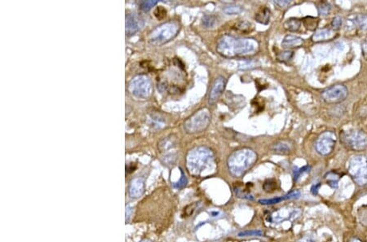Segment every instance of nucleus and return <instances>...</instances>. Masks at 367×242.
I'll return each mask as SVG.
<instances>
[{
  "label": "nucleus",
  "instance_id": "41",
  "mask_svg": "<svg viewBox=\"0 0 367 242\" xmlns=\"http://www.w3.org/2000/svg\"><path fill=\"white\" fill-rule=\"evenodd\" d=\"M320 184H318V185H314L311 189L312 193H314V195H315V194H317V193H318V189H319V188H320Z\"/></svg>",
  "mask_w": 367,
  "mask_h": 242
},
{
  "label": "nucleus",
  "instance_id": "18",
  "mask_svg": "<svg viewBox=\"0 0 367 242\" xmlns=\"http://www.w3.org/2000/svg\"><path fill=\"white\" fill-rule=\"evenodd\" d=\"M293 144L290 141L285 140L277 142L272 146V151L278 154H289L291 152Z\"/></svg>",
  "mask_w": 367,
  "mask_h": 242
},
{
  "label": "nucleus",
  "instance_id": "39",
  "mask_svg": "<svg viewBox=\"0 0 367 242\" xmlns=\"http://www.w3.org/2000/svg\"><path fill=\"white\" fill-rule=\"evenodd\" d=\"M361 52H362L363 57L367 60V37L361 43Z\"/></svg>",
  "mask_w": 367,
  "mask_h": 242
},
{
  "label": "nucleus",
  "instance_id": "25",
  "mask_svg": "<svg viewBox=\"0 0 367 242\" xmlns=\"http://www.w3.org/2000/svg\"><path fill=\"white\" fill-rule=\"evenodd\" d=\"M303 24L305 28L310 31H314L317 29L318 26V18H313V17H306L303 19Z\"/></svg>",
  "mask_w": 367,
  "mask_h": 242
},
{
  "label": "nucleus",
  "instance_id": "2",
  "mask_svg": "<svg viewBox=\"0 0 367 242\" xmlns=\"http://www.w3.org/2000/svg\"><path fill=\"white\" fill-rule=\"evenodd\" d=\"M187 168L195 176L211 173L215 168V154L206 146H198L189 151L187 155Z\"/></svg>",
  "mask_w": 367,
  "mask_h": 242
},
{
  "label": "nucleus",
  "instance_id": "19",
  "mask_svg": "<svg viewBox=\"0 0 367 242\" xmlns=\"http://www.w3.org/2000/svg\"><path fill=\"white\" fill-rule=\"evenodd\" d=\"M271 12L268 8L264 7L256 13V22L259 23L263 24V25H268L270 21Z\"/></svg>",
  "mask_w": 367,
  "mask_h": 242
},
{
  "label": "nucleus",
  "instance_id": "40",
  "mask_svg": "<svg viewBox=\"0 0 367 242\" xmlns=\"http://www.w3.org/2000/svg\"><path fill=\"white\" fill-rule=\"evenodd\" d=\"M131 211H132V210H131V206L127 205V206H126V220H128L129 217L131 216Z\"/></svg>",
  "mask_w": 367,
  "mask_h": 242
},
{
  "label": "nucleus",
  "instance_id": "6",
  "mask_svg": "<svg viewBox=\"0 0 367 242\" xmlns=\"http://www.w3.org/2000/svg\"><path fill=\"white\" fill-rule=\"evenodd\" d=\"M340 140L346 148L354 151H361L367 147V134L359 129L341 131Z\"/></svg>",
  "mask_w": 367,
  "mask_h": 242
},
{
  "label": "nucleus",
  "instance_id": "24",
  "mask_svg": "<svg viewBox=\"0 0 367 242\" xmlns=\"http://www.w3.org/2000/svg\"><path fill=\"white\" fill-rule=\"evenodd\" d=\"M235 29L240 32L248 34L254 30V26L251 22H247V21H241L235 25Z\"/></svg>",
  "mask_w": 367,
  "mask_h": 242
},
{
  "label": "nucleus",
  "instance_id": "20",
  "mask_svg": "<svg viewBox=\"0 0 367 242\" xmlns=\"http://www.w3.org/2000/svg\"><path fill=\"white\" fill-rule=\"evenodd\" d=\"M175 145H176V139L173 137V135H170L159 142V148L161 152H168L174 148Z\"/></svg>",
  "mask_w": 367,
  "mask_h": 242
},
{
  "label": "nucleus",
  "instance_id": "33",
  "mask_svg": "<svg viewBox=\"0 0 367 242\" xmlns=\"http://www.w3.org/2000/svg\"><path fill=\"white\" fill-rule=\"evenodd\" d=\"M158 1L156 0H150V1H143L140 3V9L144 12H148L152 9L153 7H155V5H157Z\"/></svg>",
  "mask_w": 367,
  "mask_h": 242
},
{
  "label": "nucleus",
  "instance_id": "28",
  "mask_svg": "<svg viewBox=\"0 0 367 242\" xmlns=\"http://www.w3.org/2000/svg\"><path fill=\"white\" fill-rule=\"evenodd\" d=\"M318 13L320 15L327 16L330 14L331 11V6L329 3L321 2L318 6Z\"/></svg>",
  "mask_w": 367,
  "mask_h": 242
},
{
  "label": "nucleus",
  "instance_id": "14",
  "mask_svg": "<svg viewBox=\"0 0 367 242\" xmlns=\"http://www.w3.org/2000/svg\"><path fill=\"white\" fill-rule=\"evenodd\" d=\"M141 20L134 13H128L126 16V33L127 35H134L141 27Z\"/></svg>",
  "mask_w": 367,
  "mask_h": 242
},
{
  "label": "nucleus",
  "instance_id": "29",
  "mask_svg": "<svg viewBox=\"0 0 367 242\" xmlns=\"http://www.w3.org/2000/svg\"><path fill=\"white\" fill-rule=\"evenodd\" d=\"M338 176L337 174L334 173V172H330L327 174L326 176V178L327 179V183L328 185L333 188V189H336L338 186Z\"/></svg>",
  "mask_w": 367,
  "mask_h": 242
},
{
  "label": "nucleus",
  "instance_id": "21",
  "mask_svg": "<svg viewBox=\"0 0 367 242\" xmlns=\"http://www.w3.org/2000/svg\"><path fill=\"white\" fill-rule=\"evenodd\" d=\"M352 23L356 28L360 30H366L367 29V14H357L353 16L352 19Z\"/></svg>",
  "mask_w": 367,
  "mask_h": 242
},
{
  "label": "nucleus",
  "instance_id": "1",
  "mask_svg": "<svg viewBox=\"0 0 367 242\" xmlns=\"http://www.w3.org/2000/svg\"><path fill=\"white\" fill-rule=\"evenodd\" d=\"M216 50L219 55L225 57H247L257 54L260 43L252 38L225 35L218 41Z\"/></svg>",
  "mask_w": 367,
  "mask_h": 242
},
{
  "label": "nucleus",
  "instance_id": "11",
  "mask_svg": "<svg viewBox=\"0 0 367 242\" xmlns=\"http://www.w3.org/2000/svg\"><path fill=\"white\" fill-rule=\"evenodd\" d=\"M301 213H302V211L299 208L284 207L277 210V211H275L271 215V219L273 222L281 223V222H284V221L293 220V219H297V218L301 216Z\"/></svg>",
  "mask_w": 367,
  "mask_h": 242
},
{
  "label": "nucleus",
  "instance_id": "34",
  "mask_svg": "<svg viewBox=\"0 0 367 242\" xmlns=\"http://www.w3.org/2000/svg\"><path fill=\"white\" fill-rule=\"evenodd\" d=\"M187 183H188V180H187L185 173L181 170V178L180 179L178 182L174 184V187L176 189H183L184 187L186 186Z\"/></svg>",
  "mask_w": 367,
  "mask_h": 242
},
{
  "label": "nucleus",
  "instance_id": "16",
  "mask_svg": "<svg viewBox=\"0 0 367 242\" xmlns=\"http://www.w3.org/2000/svg\"><path fill=\"white\" fill-rule=\"evenodd\" d=\"M300 197H301V192L298 190H294L281 197H275V198H271V199L259 200V203L262 204V205H273V204L279 203L285 200L294 199V198H298Z\"/></svg>",
  "mask_w": 367,
  "mask_h": 242
},
{
  "label": "nucleus",
  "instance_id": "31",
  "mask_svg": "<svg viewBox=\"0 0 367 242\" xmlns=\"http://www.w3.org/2000/svg\"><path fill=\"white\" fill-rule=\"evenodd\" d=\"M294 56V52L290 50H285L284 52H280L277 56V60H279L281 62H285L290 60Z\"/></svg>",
  "mask_w": 367,
  "mask_h": 242
},
{
  "label": "nucleus",
  "instance_id": "17",
  "mask_svg": "<svg viewBox=\"0 0 367 242\" xmlns=\"http://www.w3.org/2000/svg\"><path fill=\"white\" fill-rule=\"evenodd\" d=\"M304 44V39L297 35H288L281 42V47L285 49L290 50L295 47H301Z\"/></svg>",
  "mask_w": 367,
  "mask_h": 242
},
{
  "label": "nucleus",
  "instance_id": "12",
  "mask_svg": "<svg viewBox=\"0 0 367 242\" xmlns=\"http://www.w3.org/2000/svg\"><path fill=\"white\" fill-rule=\"evenodd\" d=\"M226 80L222 76H219L213 82L212 86L209 93L208 103L210 105H215L219 97L223 94L226 88Z\"/></svg>",
  "mask_w": 367,
  "mask_h": 242
},
{
  "label": "nucleus",
  "instance_id": "15",
  "mask_svg": "<svg viewBox=\"0 0 367 242\" xmlns=\"http://www.w3.org/2000/svg\"><path fill=\"white\" fill-rule=\"evenodd\" d=\"M335 31L332 29L323 28L318 30L314 33V35L312 37V39L315 43H319V42H325V41H330L335 38Z\"/></svg>",
  "mask_w": 367,
  "mask_h": 242
},
{
  "label": "nucleus",
  "instance_id": "36",
  "mask_svg": "<svg viewBox=\"0 0 367 242\" xmlns=\"http://www.w3.org/2000/svg\"><path fill=\"white\" fill-rule=\"evenodd\" d=\"M311 168L309 166H305L304 168H301V169L297 170V172H295L294 177L295 180H298L303 174L307 173L309 172Z\"/></svg>",
  "mask_w": 367,
  "mask_h": 242
},
{
  "label": "nucleus",
  "instance_id": "23",
  "mask_svg": "<svg viewBox=\"0 0 367 242\" xmlns=\"http://www.w3.org/2000/svg\"><path fill=\"white\" fill-rule=\"evenodd\" d=\"M234 193L236 194L237 197L242 199L249 200V201H253L254 197L251 194L249 190H246L243 189V186L234 187Z\"/></svg>",
  "mask_w": 367,
  "mask_h": 242
},
{
  "label": "nucleus",
  "instance_id": "26",
  "mask_svg": "<svg viewBox=\"0 0 367 242\" xmlns=\"http://www.w3.org/2000/svg\"><path fill=\"white\" fill-rule=\"evenodd\" d=\"M202 23L206 28H213L216 26L217 19L212 15H205L202 19Z\"/></svg>",
  "mask_w": 367,
  "mask_h": 242
},
{
  "label": "nucleus",
  "instance_id": "5",
  "mask_svg": "<svg viewBox=\"0 0 367 242\" xmlns=\"http://www.w3.org/2000/svg\"><path fill=\"white\" fill-rule=\"evenodd\" d=\"M210 111L207 108H203L195 112L193 115L185 120L184 127L189 134H197L205 131L210 123Z\"/></svg>",
  "mask_w": 367,
  "mask_h": 242
},
{
  "label": "nucleus",
  "instance_id": "38",
  "mask_svg": "<svg viewBox=\"0 0 367 242\" xmlns=\"http://www.w3.org/2000/svg\"><path fill=\"white\" fill-rule=\"evenodd\" d=\"M275 5L282 8V9H285L286 7L290 6L292 4V1H288V0H278V1H275Z\"/></svg>",
  "mask_w": 367,
  "mask_h": 242
},
{
  "label": "nucleus",
  "instance_id": "37",
  "mask_svg": "<svg viewBox=\"0 0 367 242\" xmlns=\"http://www.w3.org/2000/svg\"><path fill=\"white\" fill-rule=\"evenodd\" d=\"M155 14L158 19H163V18H165L166 15H167V11H166L165 9H163V7H159L156 9Z\"/></svg>",
  "mask_w": 367,
  "mask_h": 242
},
{
  "label": "nucleus",
  "instance_id": "9",
  "mask_svg": "<svg viewBox=\"0 0 367 242\" xmlns=\"http://www.w3.org/2000/svg\"><path fill=\"white\" fill-rule=\"evenodd\" d=\"M336 140L337 136L333 131H328L322 133L316 140V151L322 156L331 154L335 148Z\"/></svg>",
  "mask_w": 367,
  "mask_h": 242
},
{
  "label": "nucleus",
  "instance_id": "30",
  "mask_svg": "<svg viewBox=\"0 0 367 242\" xmlns=\"http://www.w3.org/2000/svg\"><path fill=\"white\" fill-rule=\"evenodd\" d=\"M263 232L261 230H247V231H240L238 236L239 237H247V236H263Z\"/></svg>",
  "mask_w": 367,
  "mask_h": 242
},
{
  "label": "nucleus",
  "instance_id": "22",
  "mask_svg": "<svg viewBox=\"0 0 367 242\" xmlns=\"http://www.w3.org/2000/svg\"><path fill=\"white\" fill-rule=\"evenodd\" d=\"M301 20L297 19V18H290V19L285 21V23H284V27H285V30L292 31V32L298 31L301 28Z\"/></svg>",
  "mask_w": 367,
  "mask_h": 242
},
{
  "label": "nucleus",
  "instance_id": "27",
  "mask_svg": "<svg viewBox=\"0 0 367 242\" xmlns=\"http://www.w3.org/2000/svg\"><path fill=\"white\" fill-rule=\"evenodd\" d=\"M223 12L227 15H238L243 12V9L239 5H228L224 8Z\"/></svg>",
  "mask_w": 367,
  "mask_h": 242
},
{
  "label": "nucleus",
  "instance_id": "7",
  "mask_svg": "<svg viewBox=\"0 0 367 242\" xmlns=\"http://www.w3.org/2000/svg\"><path fill=\"white\" fill-rule=\"evenodd\" d=\"M348 172L352 180L358 185H367V157L364 155H355L348 160Z\"/></svg>",
  "mask_w": 367,
  "mask_h": 242
},
{
  "label": "nucleus",
  "instance_id": "3",
  "mask_svg": "<svg viewBox=\"0 0 367 242\" xmlns=\"http://www.w3.org/2000/svg\"><path fill=\"white\" fill-rule=\"evenodd\" d=\"M256 152L251 148L236 150L229 156L228 169L234 177H241L247 173L257 161Z\"/></svg>",
  "mask_w": 367,
  "mask_h": 242
},
{
  "label": "nucleus",
  "instance_id": "4",
  "mask_svg": "<svg viewBox=\"0 0 367 242\" xmlns=\"http://www.w3.org/2000/svg\"><path fill=\"white\" fill-rule=\"evenodd\" d=\"M181 26L176 21L165 22L157 26L149 35V41L154 45H163L178 35Z\"/></svg>",
  "mask_w": 367,
  "mask_h": 242
},
{
  "label": "nucleus",
  "instance_id": "42",
  "mask_svg": "<svg viewBox=\"0 0 367 242\" xmlns=\"http://www.w3.org/2000/svg\"><path fill=\"white\" fill-rule=\"evenodd\" d=\"M299 242H314V240H312L310 238H303Z\"/></svg>",
  "mask_w": 367,
  "mask_h": 242
},
{
  "label": "nucleus",
  "instance_id": "43",
  "mask_svg": "<svg viewBox=\"0 0 367 242\" xmlns=\"http://www.w3.org/2000/svg\"><path fill=\"white\" fill-rule=\"evenodd\" d=\"M349 242H362L361 240H359V239H356V238H354V239H352V240H350Z\"/></svg>",
  "mask_w": 367,
  "mask_h": 242
},
{
  "label": "nucleus",
  "instance_id": "32",
  "mask_svg": "<svg viewBox=\"0 0 367 242\" xmlns=\"http://www.w3.org/2000/svg\"><path fill=\"white\" fill-rule=\"evenodd\" d=\"M277 181L273 180V179H270V180H267L264 182V185H263V189H264L265 192L269 193V192H273L275 189H277Z\"/></svg>",
  "mask_w": 367,
  "mask_h": 242
},
{
  "label": "nucleus",
  "instance_id": "8",
  "mask_svg": "<svg viewBox=\"0 0 367 242\" xmlns=\"http://www.w3.org/2000/svg\"><path fill=\"white\" fill-rule=\"evenodd\" d=\"M128 90L136 98L147 99L152 95V83L145 74L137 75L130 82Z\"/></svg>",
  "mask_w": 367,
  "mask_h": 242
},
{
  "label": "nucleus",
  "instance_id": "13",
  "mask_svg": "<svg viewBox=\"0 0 367 242\" xmlns=\"http://www.w3.org/2000/svg\"><path fill=\"white\" fill-rule=\"evenodd\" d=\"M144 180L141 177H136L130 183L129 186V196L131 198H139L144 194Z\"/></svg>",
  "mask_w": 367,
  "mask_h": 242
},
{
  "label": "nucleus",
  "instance_id": "35",
  "mask_svg": "<svg viewBox=\"0 0 367 242\" xmlns=\"http://www.w3.org/2000/svg\"><path fill=\"white\" fill-rule=\"evenodd\" d=\"M342 24H343V20L340 17L337 16L333 18L332 22H331V26H332L333 30H337L340 29L341 27Z\"/></svg>",
  "mask_w": 367,
  "mask_h": 242
},
{
  "label": "nucleus",
  "instance_id": "10",
  "mask_svg": "<svg viewBox=\"0 0 367 242\" xmlns=\"http://www.w3.org/2000/svg\"><path fill=\"white\" fill-rule=\"evenodd\" d=\"M348 95V88L343 84H335L326 88L322 93V97L327 104H338L345 101Z\"/></svg>",
  "mask_w": 367,
  "mask_h": 242
}]
</instances>
